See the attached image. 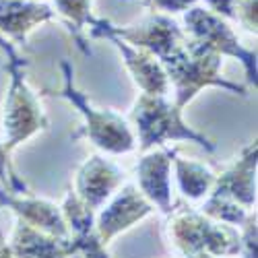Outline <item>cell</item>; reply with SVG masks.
I'll return each mask as SVG.
<instances>
[{
    "label": "cell",
    "mask_w": 258,
    "mask_h": 258,
    "mask_svg": "<svg viewBox=\"0 0 258 258\" xmlns=\"http://www.w3.org/2000/svg\"><path fill=\"white\" fill-rule=\"evenodd\" d=\"M107 39L120 50L128 73L133 75L137 87L143 93H147V95H169L171 93L169 79L161 67V62L153 54H149L141 48H135L116 37H107Z\"/></svg>",
    "instance_id": "cell-12"
},
{
    "label": "cell",
    "mask_w": 258,
    "mask_h": 258,
    "mask_svg": "<svg viewBox=\"0 0 258 258\" xmlns=\"http://www.w3.org/2000/svg\"><path fill=\"white\" fill-rule=\"evenodd\" d=\"M9 248L15 258H73L71 238H56L17 219Z\"/></svg>",
    "instance_id": "cell-13"
},
{
    "label": "cell",
    "mask_w": 258,
    "mask_h": 258,
    "mask_svg": "<svg viewBox=\"0 0 258 258\" xmlns=\"http://www.w3.org/2000/svg\"><path fill=\"white\" fill-rule=\"evenodd\" d=\"M60 69L64 71V89L60 91V95L69 99L83 114L85 118L83 133L87 135L89 143L107 155H126L137 151V137L131 124L126 122V118L114 110H103V107L91 105L87 97L73 85L71 64L62 62Z\"/></svg>",
    "instance_id": "cell-5"
},
{
    "label": "cell",
    "mask_w": 258,
    "mask_h": 258,
    "mask_svg": "<svg viewBox=\"0 0 258 258\" xmlns=\"http://www.w3.org/2000/svg\"><path fill=\"white\" fill-rule=\"evenodd\" d=\"M0 48L7 54V73H9V89L5 97L3 126H5V145L9 151L17 149L21 143L29 141L37 133L46 131L50 120L39 103L37 93L25 81V60L17 54L11 41L0 37Z\"/></svg>",
    "instance_id": "cell-3"
},
{
    "label": "cell",
    "mask_w": 258,
    "mask_h": 258,
    "mask_svg": "<svg viewBox=\"0 0 258 258\" xmlns=\"http://www.w3.org/2000/svg\"><path fill=\"white\" fill-rule=\"evenodd\" d=\"M159 62L169 79V89L174 91V103L180 110L205 87H221L231 93L246 95V87L227 81L221 75V56L192 41L190 37H186L174 52Z\"/></svg>",
    "instance_id": "cell-2"
},
{
    "label": "cell",
    "mask_w": 258,
    "mask_h": 258,
    "mask_svg": "<svg viewBox=\"0 0 258 258\" xmlns=\"http://www.w3.org/2000/svg\"><path fill=\"white\" fill-rule=\"evenodd\" d=\"M171 165H174L178 188L188 201L201 203L211 195L215 180H217V174H215L207 163H201L197 159L178 157V153H176Z\"/></svg>",
    "instance_id": "cell-15"
},
{
    "label": "cell",
    "mask_w": 258,
    "mask_h": 258,
    "mask_svg": "<svg viewBox=\"0 0 258 258\" xmlns=\"http://www.w3.org/2000/svg\"><path fill=\"white\" fill-rule=\"evenodd\" d=\"M126 171L116 161L91 155L79 165L73 192L97 213L126 184Z\"/></svg>",
    "instance_id": "cell-8"
},
{
    "label": "cell",
    "mask_w": 258,
    "mask_h": 258,
    "mask_svg": "<svg viewBox=\"0 0 258 258\" xmlns=\"http://www.w3.org/2000/svg\"><path fill=\"white\" fill-rule=\"evenodd\" d=\"M235 23L256 35V0H238L235 5Z\"/></svg>",
    "instance_id": "cell-18"
},
{
    "label": "cell",
    "mask_w": 258,
    "mask_h": 258,
    "mask_svg": "<svg viewBox=\"0 0 258 258\" xmlns=\"http://www.w3.org/2000/svg\"><path fill=\"white\" fill-rule=\"evenodd\" d=\"M182 31L192 41L209 48L211 52L223 56H231L244 64V71L250 83L256 85V52L242 46L238 33L225 19L207 11L205 7H192L184 13V27Z\"/></svg>",
    "instance_id": "cell-6"
},
{
    "label": "cell",
    "mask_w": 258,
    "mask_h": 258,
    "mask_svg": "<svg viewBox=\"0 0 258 258\" xmlns=\"http://www.w3.org/2000/svg\"><path fill=\"white\" fill-rule=\"evenodd\" d=\"M176 149L157 147L141 155L137 163V188L141 195L151 203L157 211L167 215L174 209V182H171V161H174Z\"/></svg>",
    "instance_id": "cell-9"
},
{
    "label": "cell",
    "mask_w": 258,
    "mask_h": 258,
    "mask_svg": "<svg viewBox=\"0 0 258 258\" xmlns=\"http://www.w3.org/2000/svg\"><path fill=\"white\" fill-rule=\"evenodd\" d=\"M155 211L135 184L122 186L95 215V231L103 246H110L120 233L128 231Z\"/></svg>",
    "instance_id": "cell-7"
},
{
    "label": "cell",
    "mask_w": 258,
    "mask_h": 258,
    "mask_svg": "<svg viewBox=\"0 0 258 258\" xmlns=\"http://www.w3.org/2000/svg\"><path fill=\"white\" fill-rule=\"evenodd\" d=\"M167 244L178 258H238L240 229L209 219L195 207L174 205L165 221Z\"/></svg>",
    "instance_id": "cell-1"
},
{
    "label": "cell",
    "mask_w": 258,
    "mask_h": 258,
    "mask_svg": "<svg viewBox=\"0 0 258 258\" xmlns=\"http://www.w3.org/2000/svg\"><path fill=\"white\" fill-rule=\"evenodd\" d=\"M131 122L137 128V149L147 153L151 149L163 147L171 141H188L205 147L209 153L215 151V145L201 135L195 128H190L182 120V110L169 101L167 95H147L141 93L131 110Z\"/></svg>",
    "instance_id": "cell-4"
},
{
    "label": "cell",
    "mask_w": 258,
    "mask_h": 258,
    "mask_svg": "<svg viewBox=\"0 0 258 258\" xmlns=\"http://www.w3.org/2000/svg\"><path fill=\"white\" fill-rule=\"evenodd\" d=\"M91 3L93 0H54L56 13H60L73 25L75 41L85 54H91V50L87 48V37L83 35V31L89 27L91 19H93L91 17Z\"/></svg>",
    "instance_id": "cell-16"
},
{
    "label": "cell",
    "mask_w": 258,
    "mask_h": 258,
    "mask_svg": "<svg viewBox=\"0 0 258 258\" xmlns=\"http://www.w3.org/2000/svg\"><path fill=\"white\" fill-rule=\"evenodd\" d=\"M56 17L44 3L35 0H0V33L15 39L17 44H25L29 31L48 23Z\"/></svg>",
    "instance_id": "cell-14"
},
{
    "label": "cell",
    "mask_w": 258,
    "mask_h": 258,
    "mask_svg": "<svg viewBox=\"0 0 258 258\" xmlns=\"http://www.w3.org/2000/svg\"><path fill=\"white\" fill-rule=\"evenodd\" d=\"M159 13H186L188 9L197 7L199 0H147Z\"/></svg>",
    "instance_id": "cell-19"
},
{
    "label": "cell",
    "mask_w": 258,
    "mask_h": 258,
    "mask_svg": "<svg viewBox=\"0 0 258 258\" xmlns=\"http://www.w3.org/2000/svg\"><path fill=\"white\" fill-rule=\"evenodd\" d=\"M0 180L11 190V195H27L25 182H21L19 176L15 174L13 163H11V151L5 143H0Z\"/></svg>",
    "instance_id": "cell-17"
},
{
    "label": "cell",
    "mask_w": 258,
    "mask_h": 258,
    "mask_svg": "<svg viewBox=\"0 0 258 258\" xmlns=\"http://www.w3.org/2000/svg\"><path fill=\"white\" fill-rule=\"evenodd\" d=\"M256 143L244 147L240 157L217 174L211 195L229 199L246 211H252L256 205Z\"/></svg>",
    "instance_id": "cell-10"
},
{
    "label": "cell",
    "mask_w": 258,
    "mask_h": 258,
    "mask_svg": "<svg viewBox=\"0 0 258 258\" xmlns=\"http://www.w3.org/2000/svg\"><path fill=\"white\" fill-rule=\"evenodd\" d=\"M0 205H5L9 211H13L17 219L25 221L27 225L39 231L56 235V238H71L60 207L48 199L31 197L29 192L27 195H11V192L0 190Z\"/></svg>",
    "instance_id": "cell-11"
},
{
    "label": "cell",
    "mask_w": 258,
    "mask_h": 258,
    "mask_svg": "<svg viewBox=\"0 0 258 258\" xmlns=\"http://www.w3.org/2000/svg\"><path fill=\"white\" fill-rule=\"evenodd\" d=\"M205 9L215 13L217 17L225 19V21H235V5L238 0H205Z\"/></svg>",
    "instance_id": "cell-20"
}]
</instances>
